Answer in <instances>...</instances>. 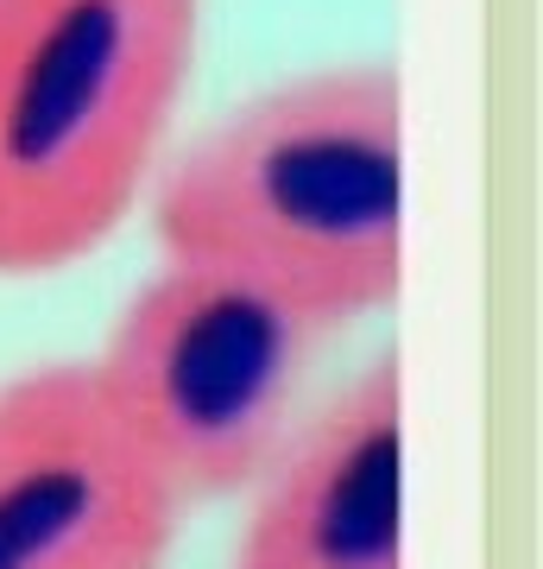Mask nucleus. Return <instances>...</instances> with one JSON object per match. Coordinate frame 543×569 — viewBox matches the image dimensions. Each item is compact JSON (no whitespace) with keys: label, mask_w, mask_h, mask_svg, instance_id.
I'll return each mask as SVG.
<instances>
[{"label":"nucleus","mask_w":543,"mask_h":569,"mask_svg":"<svg viewBox=\"0 0 543 569\" xmlns=\"http://www.w3.org/2000/svg\"><path fill=\"white\" fill-rule=\"evenodd\" d=\"M152 178L159 260L260 279L329 336L399 305L404 82L392 63L265 82Z\"/></svg>","instance_id":"obj_1"},{"label":"nucleus","mask_w":543,"mask_h":569,"mask_svg":"<svg viewBox=\"0 0 543 569\" xmlns=\"http://www.w3.org/2000/svg\"><path fill=\"white\" fill-rule=\"evenodd\" d=\"M178 512L89 361L0 387V569H171Z\"/></svg>","instance_id":"obj_4"},{"label":"nucleus","mask_w":543,"mask_h":569,"mask_svg":"<svg viewBox=\"0 0 543 569\" xmlns=\"http://www.w3.org/2000/svg\"><path fill=\"white\" fill-rule=\"evenodd\" d=\"M228 569H404V373H354L253 481Z\"/></svg>","instance_id":"obj_5"},{"label":"nucleus","mask_w":543,"mask_h":569,"mask_svg":"<svg viewBox=\"0 0 543 569\" xmlns=\"http://www.w3.org/2000/svg\"><path fill=\"white\" fill-rule=\"evenodd\" d=\"M322 342L329 329L260 279L159 260L108 323L89 373L178 507H190L247 493L272 468L298 430L303 373Z\"/></svg>","instance_id":"obj_3"},{"label":"nucleus","mask_w":543,"mask_h":569,"mask_svg":"<svg viewBox=\"0 0 543 569\" xmlns=\"http://www.w3.org/2000/svg\"><path fill=\"white\" fill-rule=\"evenodd\" d=\"M202 44V0H0V279H51L133 216Z\"/></svg>","instance_id":"obj_2"}]
</instances>
